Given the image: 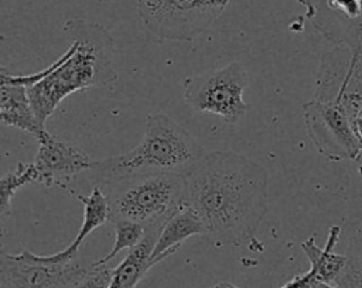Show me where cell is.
Here are the masks:
<instances>
[{
  "label": "cell",
  "instance_id": "cell-14",
  "mask_svg": "<svg viewBox=\"0 0 362 288\" xmlns=\"http://www.w3.org/2000/svg\"><path fill=\"white\" fill-rule=\"evenodd\" d=\"M341 236L339 226H331L325 246H317L314 237H308L301 243V248L310 261V271L315 275L318 282L334 284L341 270L346 263V254L334 253V247Z\"/></svg>",
  "mask_w": 362,
  "mask_h": 288
},
{
  "label": "cell",
  "instance_id": "cell-2",
  "mask_svg": "<svg viewBox=\"0 0 362 288\" xmlns=\"http://www.w3.org/2000/svg\"><path fill=\"white\" fill-rule=\"evenodd\" d=\"M65 32L71 47L48 66V73L27 88L33 110L41 124L69 95L89 88H102L116 80L115 42L106 28L82 18L68 20Z\"/></svg>",
  "mask_w": 362,
  "mask_h": 288
},
{
  "label": "cell",
  "instance_id": "cell-17",
  "mask_svg": "<svg viewBox=\"0 0 362 288\" xmlns=\"http://www.w3.org/2000/svg\"><path fill=\"white\" fill-rule=\"evenodd\" d=\"M345 254L346 263L334 284L338 288H362V234L349 239Z\"/></svg>",
  "mask_w": 362,
  "mask_h": 288
},
{
  "label": "cell",
  "instance_id": "cell-13",
  "mask_svg": "<svg viewBox=\"0 0 362 288\" xmlns=\"http://www.w3.org/2000/svg\"><path fill=\"white\" fill-rule=\"evenodd\" d=\"M161 229H147L144 239L132 250L122 263L113 268L109 288H136L151 265V253Z\"/></svg>",
  "mask_w": 362,
  "mask_h": 288
},
{
  "label": "cell",
  "instance_id": "cell-3",
  "mask_svg": "<svg viewBox=\"0 0 362 288\" xmlns=\"http://www.w3.org/2000/svg\"><path fill=\"white\" fill-rule=\"evenodd\" d=\"M204 147L164 113L147 117L140 143L130 151L93 161L92 178L106 189L124 179L153 174H185L205 155Z\"/></svg>",
  "mask_w": 362,
  "mask_h": 288
},
{
  "label": "cell",
  "instance_id": "cell-10",
  "mask_svg": "<svg viewBox=\"0 0 362 288\" xmlns=\"http://www.w3.org/2000/svg\"><path fill=\"white\" fill-rule=\"evenodd\" d=\"M0 121L21 131L33 134L35 138L45 131L33 110L27 88L1 76L0 82Z\"/></svg>",
  "mask_w": 362,
  "mask_h": 288
},
{
  "label": "cell",
  "instance_id": "cell-1",
  "mask_svg": "<svg viewBox=\"0 0 362 288\" xmlns=\"http://www.w3.org/2000/svg\"><path fill=\"white\" fill-rule=\"evenodd\" d=\"M185 205L221 244L255 241L267 213L269 174L232 151L206 152L185 174Z\"/></svg>",
  "mask_w": 362,
  "mask_h": 288
},
{
  "label": "cell",
  "instance_id": "cell-12",
  "mask_svg": "<svg viewBox=\"0 0 362 288\" xmlns=\"http://www.w3.org/2000/svg\"><path fill=\"white\" fill-rule=\"evenodd\" d=\"M69 192L83 205V219L82 224L79 227L78 234L71 241V244L64 248L62 251H58L55 254H51V258L55 261H71L78 258L79 248L85 239L99 226L105 224L107 220H110V206L106 192L100 186H93L92 192L88 196H83L72 189Z\"/></svg>",
  "mask_w": 362,
  "mask_h": 288
},
{
  "label": "cell",
  "instance_id": "cell-8",
  "mask_svg": "<svg viewBox=\"0 0 362 288\" xmlns=\"http://www.w3.org/2000/svg\"><path fill=\"white\" fill-rule=\"evenodd\" d=\"M88 270L78 261H55L30 250L0 253V288H72Z\"/></svg>",
  "mask_w": 362,
  "mask_h": 288
},
{
  "label": "cell",
  "instance_id": "cell-16",
  "mask_svg": "<svg viewBox=\"0 0 362 288\" xmlns=\"http://www.w3.org/2000/svg\"><path fill=\"white\" fill-rule=\"evenodd\" d=\"M35 169L33 162L23 164L20 162L17 168L8 174H6L0 179V215L6 217L11 213V200L18 189L23 186L35 182Z\"/></svg>",
  "mask_w": 362,
  "mask_h": 288
},
{
  "label": "cell",
  "instance_id": "cell-5",
  "mask_svg": "<svg viewBox=\"0 0 362 288\" xmlns=\"http://www.w3.org/2000/svg\"><path fill=\"white\" fill-rule=\"evenodd\" d=\"M247 85L246 69L240 62L232 61L222 68L185 78L182 95L192 109L215 114L228 124H238L249 110L243 100Z\"/></svg>",
  "mask_w": 362,
  "mask_h": 288
},
{
  "label": "cell",
  "instance_id": "cell-7",
  "mask_svg": "<svg viewBox=\"0 0 362 288\" xmlns=\"http://www.w3.org/2000/svg\"><path fill=\"white\" fill-rule=\"evenodd\" d=\"M303 117L318 154L329 161L358 158L361 141L342 104L314 97L303 104Z\"/></svg>",
  "mask_w": 362,
  "mask_h": 288
},
{
  "label": "cell",
  "instance_id": "cell-11",
  "mask_svg": "<svg viewBox=\"0 0 362 288\" xmlns=\"http://www.w3.org/2000/svg\"><path fill=\"white\" fill-rule=\"evenodd\" d=\"M197 234L206 236V227L197 213L185 205L163 224L151 253V265L154 267L168 256L174 254L188 237Z\"/></svg>",
  "mask_w": 362,
  "mask_h": 288
},
{
  "label": "cell",
  "instance_id": "cell-21",
  "mask_svg": "<svg viewBox=\"0 0 362 288\" xmlns=\"http://www.w3.org/2000/svg\"><path fill=\"white\" fill-rule=\"evenodd\" d=\"M209 288H240V287H236V285H233L230 282L222 281V282H218V284H215L214 287H209Z\"/></svg>",
  "mask_w": 362,
  "mask_h": 288
},
{
  "label": "cell",
  "instance_id": "cell-22",
  "mask_svg": "<svg viewBox=\"0 0 362 288\" xmlns=\"http://www.w3.org/2000/svg\"><path fill=\"white\" fill-rule=\"evenodd\" d=\"M317 288H338L335 284H329V282H320L317 285Z\"/></svg>",
  "mask_w": 362,
  "mask_h": 288
},
{
  "label": "cell",
  "instance_id": "cell-19",
  "mask_svg": "<svg viewBox=\"0 0 362 288\" xmlns=\"http://www.w3.org/2000/svg\"><path fill=\"white\" fill-rule=\"evenodd\" d=\"M352 126H354V128H355V131H356V134L359 137V141H361V152H359L358 158L355 160V162H356L359 174L362 175V107L356 112L355 117L352 119Z\"/></svg>",
  "mask_w": 362,
  "mask_h": 288
},
{
  "label": "cell",
  "instance_id": "cell-20",
  "mask_svg": "<svg viewBox=\"0 0 362 288\" xmlns=\"http://www.w3.org/2000/svg\"><path fill=\"white\" fill-rule=\"evenodd\" d=\"M304 8H305V17L308 20L313 18L314 16V6H315V0H297Z\"/></svg>",
  "mask_w": 362,
  "mask_h": 288
},
{
  "label": "cell",
  "instance_id": "cell-18",
  "mask_svg": "<svg viewBox=\"0 0 362 288\" xmlns=\"http://www.w3.org/2000/svg\"><path fill=\"white\" fill-rule=\"evenodd\" d=\"M113 268L103 265H90L88 272L72 288H109Z\"/></svg>",
  "mask_w": 362,
  "mask_h": 288
},
{
  "label": "cell",
  "instance_id": "cell-4",
  "mask_svg": "<svg viewBox=\"0 0 362 288\" xmlns=\"http://www.w3.org/2000/svg\"><path fill=\"white\" fill-rule=\"evenodd\" d=\"M109 199L110 220L124 219L146 229L163 224L185 206L184 174H153L124 179L103 189Z\"/></svg>",
  "mask_w": 362,
  "mask_h": 288
},
{
  "label": "cell",
  "instance_id": "cell-15",
  "mask_svg": "<svg viewBox=\"0 0 362 288\" xmlns=\"http://www.w3.org/2000/svg\"><path fill=\"white\" fill-rule=\"evenodd\" d=\"M115 226V244L112 247V250L102 258H99L98 261H95L92 265H103L107 264L109 261H112L120 251L124 250H132L133 247H136L146 236L147 229L136 222H130V220H124V219H113L110 220Z\"/></svg>",
  "mask_w": 362,
  "mask_h": 288
},
{
  "label": "cell",
  "instance_id": "cell-9",
  "mask_svg": "<svg viewBox=\"0 0 362 288\" xmlns=\"http://www.w3.org/2000/svg\"><path fill=\"white\" fill-rule=\"evenodd\" d=\"M38 150L33 161L35 169V182L44 186H62L75 175L90 171L93 160L83 148L65 141L49 131L37 137Z\"/></svg>",
  "mask_w": 362,
  "mask_h": 288
},
{
  "label": "cell",
  "instance_id": "cell-6",
  "mask_svg": "<svg viewBox=\"0 0 362 288\" xmlns=\"http://www.w3.org/2000/svg\"><path fill=\"white\" fill-rule=\"evenodd\" d=\"M229 0H137L144 25L170 41H191L226 8Z\"/></svg>",
  "mask_w": 362,
  "mask_h": 288
}]
</instances>
